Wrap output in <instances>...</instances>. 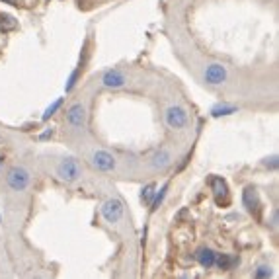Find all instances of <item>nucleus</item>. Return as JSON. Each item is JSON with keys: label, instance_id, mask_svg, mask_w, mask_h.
Listing matches in <instances>:
<instances>
[{"label": "nucleus", "instance_id": "obj_15", "mask_svg": "<svg viewBox=\"0 0 279 279\" xmlns=\"http://www.w3.org/2000/svg\"><path fill=\"white\" fill-rule=\"evenodd\" d=\"M166 191H168V184H164L158 191H154V199L150 201V211H156V209L160 207V203H162L164 197H166Z\"/></svg>", "mask_w": 279, "mask_h": 279}, {"label": "nucleus", "instance_id": "obj_11", "mask_svg": "<svg viewBox=\"0 0 279 279\" xmlns=\"http://www.w3.org/2000/svg\"><path fill=\"white\" fill-rule=\"evenodd\" d=\"M150 162H152V166H154L156 170H164V168H168V166L172 164V154H170L166 148H160V150H156V152L152 154Z\"/></svg>", "mask_w": 279, "mask_h": 279}, {"label": "nucleus", "instance_id": "obj_23", "mask_svg": "<svg viewBox=\"0 0 279 279\" xmlns=\"http://www.w3.org/2000/svg\"><path fill=\"white\" fill-rule=\"evenodd\" d=\"M4 2H6V4H12V6H20V4H22L20 0H4Z\"/></svg>", "mask_w": 279, "mask_h": 279}, {"label": "nucleus", "instance_id": "obj_6", "mask_svg": "<svg viewBox=\"0 0 279 279\" xmlns=\"http://www.w3.org/2000/svg\"><path fill=\"white\" fill-rule=\"evenodd\" d=\"M92 164L100 170V172H112V170H116V158L110 154V152H106V150H96L94 154H92Z\"/></svg>", "mask_w": 279, "mask_h": 279}, {"label": "nucleus", "instance_id": "obj_20", "mask_svg": "<svg viewBox=\"0 0 279 279\" xmlns=\"http://www.w3.org/2000/svg\"><path fill=\"white\" fill-rule=\"evenodd\" d=\"M78 74H80V70L76 69V70H74V72H72V74L69 76V80H67V92H70V90H72V88L76 86V80H78Z\"/></svg>", "mask_w": 279, "mask_h": 279}, {"label": "nucleus", "instance_id": "obj_3", "mask_svg": "<svg viewBox=\"0 0 279 279\" xmlns=\"http://www.w3.org/2000/svg\"><path fill=\"white\" fill-rule=\"evenodd\" d=\"M123 213H125V207H123V201L117 199V197H112L108 201H104L102 205V217L108 221V223H119L123 219Z\"/></svg>", "mask_w": 279, "mask_h": 279}, {"label": "nucleus", "instance_id": "obj_9", "mask_svg": "<svg viewBox=\"0 0 279 279\" xmlns=\"http://www.w3.org/2000/svg\"><path fill=\"white\" fill-rule=\"evenodd\" d=\"M211 189H213V195H215V201L217 203H223V199L229 197V186L223 178L219 176H213L211 178Z\"/></svg>", "mask_w": 279, "mask_h": 279}, {"label": "nucleus", "instance_id": "obj_17", "mask_svg": "<svg viewBox=\"0 0 279 279\" xmlns=\"http://www.w3.org/2000/svg\"><path fill=\"white\" fill-rule=\"evenodd\" d=\"M0 25H2V31L12 29V27H16V20L8 14H0Z\"/></svg>", "mask_w": 279, "mask_h": 279}, {"label": "nucleus", "instance_id": "obj_25", "mask_svg": "<svg viewBox=\"0 0 279 279\" xmlns=\"http://www.w3.org/2000/svg\"><path fill=\"white\" fill-rule=\"evenodd\" d=\"M2 162H4V158H2V156H0V166H2Z\"/></svg>", "mask_w": 279, "mask_h": 279}, {"label": "nucleus", "instance_id": "obj_10", "mask_svg": "<svg viewBox=\"0 0 279 279\" xmlns=\"http://www.w3.org/2000/svg\"><path fill=\"white\" fill-rule=\"evenodd\" d=\"M242 203H244V207H246L250 213L258 211V207H260V199H258V191H256V187L248 186V187L242 191Z\"/></svg>", "mask_w": 279, "mask_h": 279}, {"label": "nucleus", "instance_id": "obj_5", "mask_svg": "<svg viewBox=\"0 0 279 279\" xmlns=\"http://www.w3.org/2000/svg\"><path fill=\"white\" fill-rule=\"evenodd\" d=\"M227 76H229L227 69H225L223 65H219V63H213V65H209V67L205 69V74H203L205 82H207V84H213V86H219V84H223V82L227 80Z\"/></svg>", "mask_w": 279, "mask_h": 279}, {"label": "nucleus", "instance_id": "obj_2", "mask_svg": "<svg viewBox=\"0 0 279 279\" xmlns=\"http://www.w3.org/2000/svg\"><path fill=\"white\" fill-rule=\"evenodd\" d=\"M57 176L67 182V184H72L76 182L80 176H82V170H80V164L76 158H63L57 166Z\"/></svg>", "mask_w": 279, "mask_h": 279}, {"label": "nucleus", "instance_id": "obj_26", "mask_svg": "<svg viewBox=\"0 0 279 279\" xmlns=\"http://www.w3.org/2000/svg\"><path fill=\"white\" fill-rule=\"evenodd\" d=\"M0 223H2V219H0Z\"/></svg>", "mask_w": 279, "mask_h": 279}, {"label": "nucleus", "instance_id": "obj_21", "mask_svg": "<svg viewBox=\"0 0 279 279\" xmlns=\"http://www.w3.org/2000/svg\"><path fill=\"white\" fill-rule=\"evenodd\" d=\"M268 168H272V170H276L278 168V156H272V158H266V162H264Z\"/></svg>", "mask_w": 279, "mask_h": 279}, {"label": "nucleus", "instance_id": "obj_16", "mask_svg": "<svg viewBox=\"0 0 279 279\" xmlns=\"http://www.w3.org/2000/svg\"><path fill=\"white\" fill-rule=\"evenodd\" d=\"M61 106H63V98H59V100H55V102H53V104H51V106H49V108L45 110V114H43V117H41V119H43V121H47V119H51V116H55V112H57V110H59Z\"/></svg>", "mask_w": 279, "mask_h": 279}, {"label": "nucleus", "instance_id": "obj_7", "mask_svg": "<svg viewBox=\"0 0 279 279\" xmlns=\"http://www.w3.org/2000/svg\"><path fill=\"white\" fill-rule=\"evenodd\" d=\"M102 84H104L106 88H114V90H117V88H123V86L127 84V76H125L121 70L112 69V70H108V72L102 76Z\"/></svg>", "mask_w": 279, "mask_h": 279}, {"label": "nucleus", "instance_id": "obj_4", "mask_svg": "<svg viewBox=\"0 0 279 279\" xmlns=\"http://www.w3.org/2000/svg\"><path fill=\"white\" fill-rule=\"evenodd\" d=\"M166 117V123L170 129H184L187 125V112L180 106H170L164 114Z\"/></svg>", "mask_w": 279, "mask_h": 279}, {"label": "nucleus", "instance_id": "obj_14", "mask_svg": "<svg viewBox=\"0 0 279 279\" xmlns=\"http://www.w3.org/2000/svg\"><path fill=\"white\" fill-rule=\"evenodd\" d=\"M238 108L236 106H229V104H219L211 110V116L213 117H223V116H231V114H236Z\"/></svg>", "mask_w": 279, "mask_h": 279}, {"label": "nucleus", "instance_id": "obj_8", "mask_svg": "<svg viewBox=\"0 0 279 279\" xmlns=\"http://www.w3.org/2000/svg\"><path fill=\"white\" fill-rule=\"evenodd\" d=\"M67 121L74 127V129H82L86 125V108L82 104H74L69 112H67Z\"/></svg>", "mask_w": 279, "mask_h": 279}, {"label": "nucleus", "instance_id": "obj_13", "mask_svg": "<svg viewBox=\"0 0 279 279\" xmlns=\"http://www.w3.org/2000/svg\"><path fill=\"white\" fill-rule=\"evenodd\" d=\"M238 264V258L236 256H229V254H217L215 258V266L219 270H231L232 266Z\"/></svg>", "mask_w": 279, "mask_h": 279}, {"label": "nucleus", "instance_id": "obj_1", "mask_svg": "<svg viewBox=\"0 0 279 279\" xmlns=\"http://www.w3.org/2000/svg\"><path fill=\"white\" fill-rule=\"evenodd\" d=\"M29 182H31V174H29L23 166H12V168L8 170V174H6V184H8L14 191H23V189H27Z\"/></svg>", "mask_w": 279, "mask_h": 279}, {"label": "nucleus", "instance_id": "obj_22", "mask_svg": "<svg viewBox=\"0 0 279 279\" xmlns=\"http://www.w3.org/2000/svg\"><path fill=\"white\" fill-rule=\"evenodd\" d=\"M272 227H274V229L278 227V211H274V217H272Z\"/></svg>", "mask_w": 279, "mask_h": 279}, {"label": "nucleus", "instance_id": "obj_19", "mask_svg": "<svg viewBox=\"0 0 279 279\" xmlns=\"http://www.w3.org/2000/svg\"><path fill=\"white\" fill-rule=\"evenodd\" d=\"M254 276H256V278H272V276H274V272H272V268H270V266H260V268L254 272Z\"/></svg>", "mask_w": 279, "mask_h": 279}, {"label": "nucleus", "instance_id": "obj_12", "mask_svg": "<svg viewBox=\"0 0 279 279\" xmlns=\"http://www.w3.org/2000/svg\"><path fill=\"white\" fill-rule=\"evenodd\" d=\"M195 258H197V262H199L205 270H211V268L215 266L217 252H215V250H211V248H199V250H197V254H195Z\"/></svg>", "mask_w": 279, "mask_h": 279}, {"label": "nucleus", "instance_id": "obj_24", "mask_svg": "<svg viewBox=\"0 0 279 279\" xmlns=\"http://www.w3.org/2000/svg\"><path fill=\"white\" fill-rule=\"evenodd\" d=\"M53 135V129H49V131H45L43 135H41V139H47V137H51Z\"/></svg>", "mask_w": 279, "mask_h": 279}, {"label": "nucleus", "instance_id": "obj_18", "mask_svg": "<svg viewBox=\"0 0 279 279\" xmlns=\"http://www.w3.org/2000/svg\"><path fill=\"white\" fill-rule=\"evenodd\" d=\"M154 189H156V186H154V184H148L146 187H142V193H140L142 201L150 203V201H152V195H154Z\"/></svg>", "mask_w": 279, "mask_h": 279}]
</instances>
